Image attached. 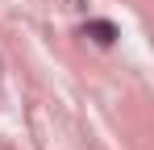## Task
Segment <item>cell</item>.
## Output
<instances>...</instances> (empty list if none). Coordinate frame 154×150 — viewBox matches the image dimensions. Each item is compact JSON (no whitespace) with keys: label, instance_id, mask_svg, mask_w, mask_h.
<instances>
[{"label":"cell","instance_id":"6da1fadb","mask_svg":"<svg viewBox=\"0 0 154 150\" xmlns=\"http://www.w3.org/2000/svg\"><path fill=\"white\" fill-rule=\"evenodd\" d=\"M83 33H88L92 42H100V46H112V42H117V25L112 21H88Z\"/></svg>","mask_w":154,"mask_h":150}]
</instances>
